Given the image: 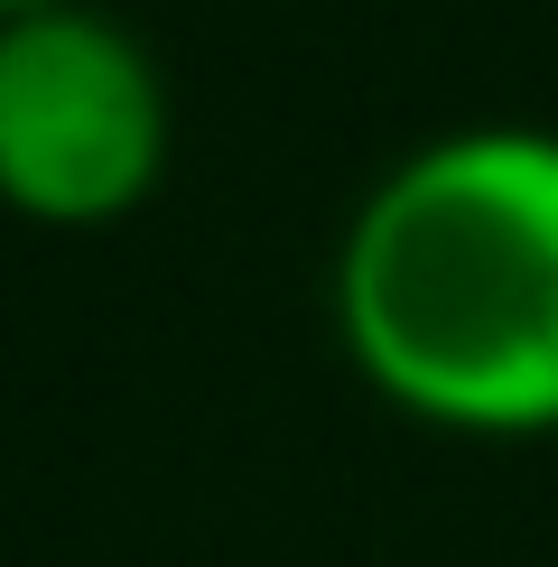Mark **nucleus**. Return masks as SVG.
Wrapping results in <instances>:
<instances>
[{
  "label": "nucleus",
  "mask_w": 558,
  "mask_h": 567,
  "mask_svg": "<svg viewBox=\"0 0 558 567\" xmlns=\"http://www.w3.org/2000/svg\"><path fill=\"white\" fill-rule=\"evenodd\" d=\"M335 344L372 400L437 437H558V131L465 122L418 140L344 215Z\"/></svg>",
  "instance_id": "f257e3e1"
},
{
  "label": "nucleus",
  "mask_w": 558,
  "mask_h": 567,
  "mask_svg": "<svg viewBox=\"0 0 558 567\" xmlns=\"http://www.w3.org/2000/svg\"><path fill=\"white\" fill-rule=\"evenodd\" d=\"M168 150V75L112 10L56 0V10L0 19V205L19 224H122L158 196Z\"/></svg>",
  "instance_id": "f03ea898"
},
{
  "label": "nucleus",
  "mask_w": 558,
  "mask_h": 567,
  "mask_svg": "<svg viewBox=\"0 0 558 567\" xmlns=\"http://www.w3.org/2000/svg\"><path fill=\"white\" fill-rule=\"evenodd\" d=\"M29 10H56V0H0V19H29Z\"/></svg>",
  "instance_id": "7ed1b4c3"
}]
</instances>
